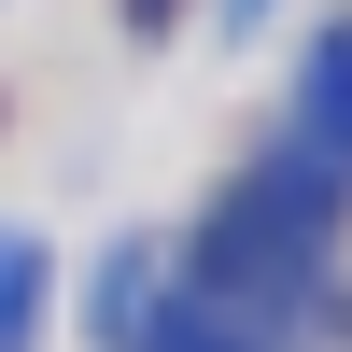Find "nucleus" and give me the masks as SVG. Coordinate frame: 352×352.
I'll use <instances>...</instances> for the list:
<instances>
[{
  "mask_svg": "<svg viewBox=\"0 0 352 352\" xmlns=\"http://www.w3.org/2000/svg\"><path fill=\"white\" fill-rule=\"evenodd\" d=\"M296 254H310V184H282V169H254V184L226 197L212 226H197V282H184V296L240 324V296H268V282H296Z\"/></svg>",
  "mask_w": 352,
  "mask_h": 352,
  "instance_id": "f257e3e1",
  "label": "nucleus"
},
{
  "mask_svg": "<svg viewBox=\"0 0 352 352\" xmlns=\"http://www.w3.org/2000/svg\"><path fill=\"white\" fill-rule=\"evenodd\" d=\"M155 352H254V324H226V310H197V296H184V310L155 324Z\"/></svg>",
  "mask_w": 352,
  "mask_h": 352,
  "instance_id": "f03ea898",
  "label": "nucleus"
},
{
  "mask_svg": "<svg viewBox=\"0 0 352 352\" xmlns=\"http://www.w3.org/2000/svg\"><path fill=\"white\" fill-rule=\"evenodd\" d=\"M310 127H324V141H338V155H352V43L324 56V71H310Z\"/></svg>",
  "mask_w": 352,
  "mask_h": 352,
  "instance_id": "7ed1b4c3",
  "label": "nucleus"
}]
</instances>
